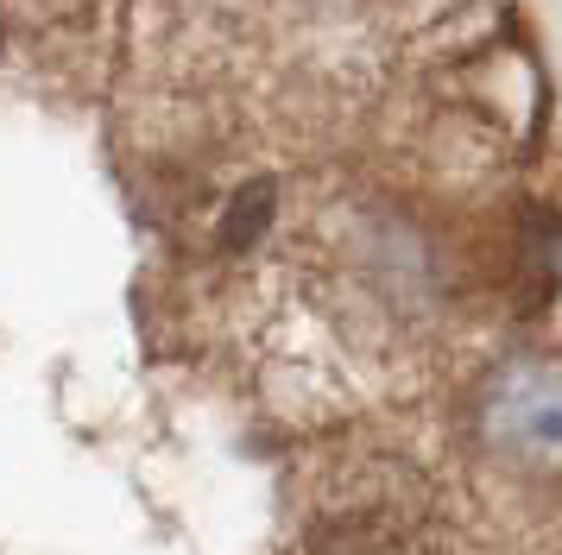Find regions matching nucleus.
<instances>
[{"instance_id": "1", "label": "nucleus", "mask_w": 562, "mask_h": 555, "mask_svg": "<svg viewBox=\"0 0 562 555\" xmlns=\"http://www.w3.org/2000/svg\"><path fill=\"white\" fill-rule=\"evenodd\" d=\"M486 449L512 467H562V366L557 360H506L474 404Z\"/></svg>"}, {"instance_id": "2", "label": "nucleus", "mask_w": 562, "mask_h": 555, "mask_svg": "<svg viewBox=\"0 0 562 555\" xmlns=\"http://www.w3.org/2000/svg\"><path fill=\"white\" fill-rule=\"evenodd\" d=\"M272 183H247L240 196L228 202V215H222V247L240 252V247H254L259 234H266V222H272Z\"/></svg>"}]
</instances>
